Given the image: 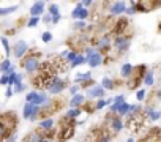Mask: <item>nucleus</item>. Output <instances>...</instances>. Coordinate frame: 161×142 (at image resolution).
Masks as SVG:
<instances>
[{
	"instance_id": "obj_35",
	"label": "nucleus",
	"mask_w": 161,
	"mask_h": 142,
	"mask_svg": "<svg viewBox=\"0 0 161 142\" xmlns=\"http://www.w3.org/2000/svg\"><path fill=\"white\" fill-rule=\"evenodd\" d=\"M41 40H43L44 43H51V41H52V33H51V32H44V33L41 35Z\"/></svg>"
},
{
	"instance_id": "obj_26",
	"label": "nucleus",
	"mask_w": 161,
	"mask_h": 142,
	"mask_svg": "<svg viewBox=\"0 0 161 142\" xmlns=\"http://www.w3.org/2000/svg\"><path fill=\"white\" fill-rule=\"evenodd\" d=\"M141 142H159V136H158V131H155V134H148L145 136Z\"/></svg>"
},
{
	"instance_id": "obj_40",
	"label": "nucleus",
	"mask_w": 161,
	"mask_h": 142,
	"mask_svg": "<svg viewBox=\"0 0 161 142\" xmlns=\"http://www.w3.org/2000/svg\"><path fill=\"white\" fill-rule=\"evenodd\" d=\"M117 24H119V25H117V30L120 32L122 29H125V27H126V24H128V21H126V19H120V21H119Z\"/></svg>"
},
{
	"instance_id": "obj_20",
	"label": "nucleus",
	"mask_w": 161,
	"mask_h": 142,
	"mask_svg": "<svg viewBox=\"0 0 161 142\" xmlns=\"http://www.w3.org/2000/svg\"><path fill=\"white\" fill-rule=\"evenodd\" d=\"M128 112H130V104H128L126 101L117 106V111H115L117 117H120V118H122V117H126V115H128Z\"/></svg>"
},
{
	"instance_id": "obj_7",
	"label": "nucleus",
	"mask_w": 161,
	"mask_h": 142,
	"mask_svg": "<svg viewBox=\"0 0 161 142\" xmlns=\"http://www.w3.org/2000/svg\"><path fill=\"white\" fill-rule=\"evenodd\" d=\"M71 18L73 19H77V21H86L89 18V10L82 8V5H80V2L76 5V8L71 11Z\"/></svg>"
},
{
	"instance_id": "obj_37",
	"label": "nucleus",
	"mask_w": 161,
	"mask_h": 142,
	"mask_svg": "<svg viewBox=\"0 0 161 142\" xmlns=\"http://www.w3.org/2000/svg\"><path fill=\"white\" fill-rule=\"evenodd\" d=\"M145 95H147V92H145L144 89H141V90H137V93H136V98H137L139 101H144V100H145Z\"/></svg>"
},
{
	"instance_id": "obj_31",
	"label": "nucleus",
	"mask_w": 161,
	"mask_h": 142,
	"mask_svg": "<svg viewBox=\"0 0 161 142\" xmlns=\"http://www.w3.org/2000/svg\"><path fill=\"white\" fill-rule=\"evenodd\" d=\"M36 95H38V92H36V90L29 92V93H27V96H25V101H27V103H33V101H35V98H36Z\"/></svg>"
},
{
	"instance_id": "obj_41",
	"label": "nucleus",
	"mask_w": 161,
	"mask_h": 142,
	"mask_svg": "<svg viewBox=\"0 0 161 142\" xmlns=\"http://www.w3.org/2000/svg\"><path fill=\"white\" fill-rule=\"evenodd\" d=\"M111 140H112V137H111L109 134H103L101 137H98L97 142H111Z\"/></svg>"
},
{
	"instance_id": "obj_1",
	"label": "nucleus",
	"mask_w": 161,
	"mask_h": 142,
	"mask_svg": "<svg viewBox=\"0 0 161 142\" xmlns=\"http://www.w3.org/2000/svg\"><path fill=\"white\" fill-rule=\"evenodd\" d=\"M22 68L27 74H35L40 71V58L36 55H29L22 62Z\"/></svg>"
},
{
	"instance_id": "obj_50",
	"label": "nucleus",
	"mask_w": 161,
	"mask_h": 142,
	"mask_svg": "<svg viewBox=\"0 0 161 142\" xmlns=\"http://www.w3.org/2000/svg\"><path fill=\"white\" fill-rule=\"evenodd\" d=\"M66 54H68V51H63V52L60 54V57H62V58H65V57H66Z\"/></svg>"
},
{
	"instance_id": "obj_45",
	"label": "nucleus",
	"mask_w": 161,
	"mask_h": 142,
	"mask_svg": "<svg viewBox=\"0 0 161 142\" xmlns=\"http://www.w3.org/2000/svg\"><path fill=\"white\" fill-rule=\"evenodd\" d=\"M77 92H79V85H71V87H69V93H71V95H76Z\"/></svg>"
},
{
	"instance_id": "obj_30",
	"label": "nucleus",
	"mask_w": 161,
	"mask_h": 142,
	"mask_svg": "<svg viewBox=\"0 0 161 142\" xmlns=\"http://www.w3.org/2000/svg\"><path fill=\"white\" fill-rule=\"evenodd\" d=\"M18 7H10V8H0V16H7V14H11L13 11H16Z\"/></svg>"
},
{
	"instance_id": "obj_46",
	"label": "nucleus",
	"mask_w": 161,
	"mask_h": 142,
	"mask_svg": "<svg viewBox=\"0 0 161 142\" xmlns=\"http://www.w3.org/2000/svg\"><path fill=\"white\" fill-rule=\"evenodd\" d=\"M60 19H62V14H58V16H54V18H51V24H57Z\"/></svg>"
},
{
	"instance_id": "obj_29",
	"label": "nucleus",
	"mask_w": 161,
	"mask_h": 142,
	"mask_svg": "<svg viewBox=\"0 0 161 142\" xmlns=\"http://www.w3.org/2000/svg\"><path fill=\"white\" fill-rule=\"evenodd\" d=\"M82 63H86V60H84V55H77L69 65H71V68H76V66H79V65H82Z\"/></svg>"
},
{
	"instance_id": "obj_49",
	"label": "nucleus",
	"mask_w": 161,
	"mask_h": 142,
	"mask_svg": "<svg viewBox=\"0 0 161 142\" xmlns=\"http://www.w3.org/2000/svg\"><path fill=\"white\" fill-rule=\"evenodd\" d=\"M44 21H46V22H49V24H51V16H49V14H46V16H44Z\"/></svg>"
},
{
	"instance_id": "obj_16",
	"label": "nucleus",
	"mask_w": 161,
	"mask_h": 142,
	"mask_svg": "<svg viewBox=\"0 0 161 142\" xmlns=\"http://www.w3.org/2000/svg\"><path fill=\"white\" fill-rule=\"evenodd\" d=\"M120 73H122V78L130 79V78H133L134 68H133V65H131V63H123V65H122V68H120Z\"/></svg>"
},
{
	"instance_id": "obj_13",
	"label": "nucleus",
	"mask_w": 161,
	"mask_h": 142,
	"mask_svg": "<svg viewBox=\"0 0 161 142\" xmlns=\"http://www.w3.org/2000/svg\"><path fill=\"white\" fill-rule=\"evenodd\" d=\"M104 93H106V90H103L101 85H93V87H90L87 90V96L89 98H100L101 100L104 96Z\"/></svg>"
},
{
	"instance_id": "obj_6",
	"label": "nucleus",
	"mask_w": 161,
	"mask_h": 142,
	"mask_svg": "<svg viewBox=\"0 0 161 142\" xmlns=\"http://www.w3.org/2000/svg\"><path fill=\"white\" fill-rule=\"evenodd\" d=\"M27 51H29V44H27L25 41H18V43L11 47V52H13V55H14L16 58H22V57L27 54Z\"/></svg>"
},
{
	"instance_id": "obj_47",
	"label": "nucleus",
	"mask_w": 161,
	"mask_h": 142,
	"mask_svg": "<svg viewBox=\"0 0 161 142\" xmlns=\"http://www.w3.org/2000/svg\"><path fill=\"white\" fill-rule=\"evenodd\" d=\"M13 93H14V92H13V89H11V87H8V89H7V92H5V96H7V98H11V96H13Z\"/></svg>"
},
{
	"instance_id": "obj_32",
	"label": "nucleus",
	"mask_w": 161,
	"mask_h": 142,
	"mask_svg": "<svg viewBox=\"0 0 161 142\" xmlns=\"http://www.w3.org/2000/svg\"><path fill=\"white\" fill-rule=\"evenodd\" d=\"M77 55H79V54H77L76 51H71V52H68V54H66V57H65V60H66L68 63H71V62H73V60H74V58H76Z\"/></svg>"
},
{
	"instance_id": "obj_11",
	"label": "nucleus",
	"mask_w": 161,
	"mask_h": 142,
	"mask_svg": "<svg viewBox=\"0 0 161 142\" xmlns=\"http://www.w3.org/2000/svg\"><path fill=\"white\" fill-rule=\"evenodd\" d=\"M125 10H126V3H125V2H114V3L109 7V13H111L112 16L122 14V13H125Z\"/></svg>"
},
{
	"instance_id": "obj_39",
	"label": "nucleus",
	"mask_w": 161,
	"mask_h": 142,
	"mask_svg": "<svg viewBox=\"0 0 161 142\" xmlns=\"http://www.w3.org/2000/svg\"><path fill=\"white\" fill-rule=\"evenodd\" d=\"M125 13H126V14H130V16L136 13V5H134V2L131 3V7H126V10H125Z\"/></svg>"
},
{
	"instance_id": "obj_43",
	"label": "nucleus",
	"mask_w": 161,
	"mask_h": 142,
	"mask_svg": "<svg viewBox=\"0 0 161 142\" xmlns=\"http://www.w3.org/2000/svg\"><path fill=\"white\" fill-rule=\"evenodd\" d=\"M106 104H108V103H106V100H98V101H97V104H95V109H103Z\"/></svg>"
},
{
	"instance_id": "obj_5",
	"label": "nucleus",
	"mask_w": 161,
	"mask_h": 142,
	"mask_svg": "<svg viewBox=\"0 0 161 142\" xmlns=\"http://www.w3.org/2000/svg\"><path fill=\"white\" fill-rule=\"evenodd\" d=\"M8 118H10V115H2L0 117V140H2L3 137H7L8 136V133L13 129V126L14 125H11L10 122H8Z\"/></svg>"
},
{
	"instance_id": "obj_4",
	"label": "nucleus",
	"mask_w": 161,
	"mask_h": 142,
	"mask_svg": "<svg viewBox=\"0 0 161 142\" xmlns=\"http://www.w3.org/2000/svg\"><path fill=\"white\" fill-rule=\"evenodd\" d=\"M65 85H66V84H65L63 79H60V78H54V79L49 82V85H47L46 89H47V92H49L51 95H57V93L63 92Z\"/></svg>"
},
{
	"instance_id": "obj_14",
	"label": "nucleus",
	"mask_w": 161,
	"mask_h": 142,
	"mask_svg": "<svg viewBox=\"0 0 161 142\" xmlns=\"http://www.w3.org/2000/svg\"><path fill=\"white\" fill-rule=\"evenodd\" d=\"M86 103V96L84 95H80V93H76V95H73V98L69 100V106L73 107V109H76V107H80Z\"/></svg>"
},
{
	"instance_id": "obj_9",
	"label": "nucleus",
	"mask_w": 161,
	"mask_h": 142,
	"mask_svg": "<svg viewBox=\"0 0 161 142\" xmlns=\"http://www.w3.org/2000/svg\"><path fill=\"white\" fill-rule=\"evenodd\" d=\"M111 43H112V40H111L109 35H103V36H100L98 41H97L98 52H100V51H109V49H111Z\"/></svg>"
},
{
	"instance_id": "obj_23",
	"label": "nucleus",
	"mask_w": 161,
	"mask_h": 142,
	"mask_svg": "<svg viewBox=\"0 0 161 142\" xmlns=\"http://www.w3.org/2000/svg\"><path fill=\"white\" fill-rule=\"evenodd\" d=\"M153 71L150 69V71H145L144 73V76H142V81H144V84L145 85H148V87H152L153 84H155V78H153Z\"/></svg>"
},
{
	"instance_id": "obj_2",
	"label": "nucleus",
	"mask_w": 161,
	"mask_h": 142,
	"mask_svg": "<svg viewBox=\"0 0 161 142\" xmlns=\"http://www.w3.org/2000/svg\"><path fill=\"white\" fill-rule=\"evenodd\" d=\"M130 44H131V38L126 36V35H119L115 40H114V47L119 51V52H125L130 49Z\"/></svg>"
},
{
	"instance_id": "obj_34",
	"label": "nucleus",
	"mask_w": 161,
	"mask_h": 142,
	"mask_svg": "<svg viewBox=\"0 0 161 142\" xmlns=\"http://www.w3.org/2000/svg\"><path fill=\"white\" fill-rule=\"evenodd\" d=\"M38 22H40V18H30L29 19V22H27V27H36L38 25Z\"/></svg>"
},
{
	"instance_id": "obj_28",
	"label": "nucleus",
	"mask_w": 161,
	"mask_h": 142,
	"mask_svg": "<svg viewBox=\"0 0 161 142\" xmlns=\"http://www.w3.org/2000/svg\"><path fill=\"white\" fill-rule=\"evenodd\" d=\"M47 14H49L51 18H54V16H58V14H60V10H58V7H57L55 3L49 5V11H47Z\"/></svg>"
},
{
	"instance_id": "obj_3",
	"label": "nucleus",
	"mask_w": 161,
	"mask_h": 142,
	"mask_svg": "<svg viewBox=\"0 0 161 142\" xmlns=\"http://www.w3.org/2000/svg\"><path fill=\"white\" fill-rule=\"evenodd\" d=\"M74 82L76 84H82V87H89V85H93V78H92V71H86V73H77L76 78H74Z\"/></svg>"
},
{
	"instance_id": "obj_36",
	"label": "nucleus",
	"mask_w": 161,
	"mask_h": 142,
	"mask_svg": "<svg viewBox=\"0 0 161 142\" xmlns=\"http://www.w3.org/2000/svg\"><path fill=\"white\" fill-rule=\"evenodd\" d=\"M125 103V95H117L115 98H112V104H122Z\"/></svg>"
},
{
	"instance_id": "obj_21",
	"label": "nucleus",
	"mask_w": 161,
	"mask_h": 142,
	"mask_svg": "<svg viewBox=\"0 0 161 142\" xmlns=\"http://www.w3.org/2000/svg\"><path fill=\"white\" fill-rule=\"evenodd\" d=\"M52 128H54V120L52 118H44V120L40 122V129L43 133H49Z\"/></svg>"
},
{
	"instance_id": "obj_51",
	"label": "nucleus",
	"mask_w": 161,
	"mask_h": 142,
	"mask_svg": "<svg viewBox=\"0 0 161 142\" xmlns=\"http://www.w3.org/2000/svg\"><path fill=\"white\" fill-rule=\"evenodd\" d=\"M43 142H54V140H52V139H49V137H44V139H43Z\"/></svg>"
},
{
	"instance_id": "obj_15",
	"label": "nucleus",
	"mask_w": 161,
	"mask_h": 142,
	"mask_svg": "<svg viewBox=\"0 0 161 142\" xmlns=\"http://www.w3.org/2000/svg\"><path fill=\"white\" fill-rule=\"evenodd\" d=\"M43 11H44V2H36V3H33L32 8H30L32 18H40V16L43 14Z\"/></svg>"
},
{
	"instance_id": "obj_18",
	"label": "nucleus",
	"mask_w": 161,
	"mask_h": 142,
	"mask_svg": "<svg viewBox=\"0 0 161 142\" xmlns=\"http://www.w3.org/2000/svg\"><path fill=\"white\" fill-rule=\"evenodd\" d=\"M145 111V115L152 120V122H156L159 117H161V112L158 111V109H155V107H152V106H148V107H145L144 109Z\"/></svg>"
},
{
	"instance_id": "obj_33",
	"label": "nucleus",
	"mask_w": 161,
	"mask_h": 142,
	"mask_svg": "<svg viewBox=\"0 0 161 142\" xmlns=\"http://www.w3.org/2000/svg\"><path fill=\"white\" fill-rule=\"evenodd\" d=\"M86 27H87L86 21H76V22H74V29H76V30H84Z\"/></svg>"
},
{
	"instance_id": "obj_38",
	"label": "nucleus",
	"mask_w": 161,
	"mask_h": 142,
	"mask_svg": "<svg viewBox=\"0 0 161 142\" xmlns=\"http://www.w3.org/2000/svg\"><path fill=\"white\" fill-rule=\"evenodd\" d=\"M95 52H97V49H95V47H89V49H87V52H86V57H84V60L87 62V60H89V58H90V57L95 54Z\"/></svg>"
},
{
	"instance_id": "obj_48",
	"label": "nucleus",
	"mask_w": 161,
	"mask_h": 142,
	"mask_svg": "<svg viewBox=\"0 0 161 142\" xmlns=\"http://www.w3.org/2000/svg\"><path fill=\"white\" fill-rule=\"evenodd\" d=\"M7 142H16V136H14V134H11V136L7 139Z\"/></svg>"
},
{
	"instance_id": "obj_17",
	"label": "nucleus",
	"mask_w": 161,
	"mask_h": 142,
	"mask_svg": "<svg viewBox=\"0 0 161 142\" xmlns=\"http://www.w3.org/2000/svg\"><path fill=\"white\" fill-rule=\"evenodd\" d=\"M44 137H46V136H44L41 131H33V133H30V134L24 139V142H43Z\"/></svg>"
},
{
	"instance_id": "obj_25",
	"label": "nucleus",
	"mask_w": 161,
	"mask_h": 142,
	"mask_svg": "<svg viewBox=\"0 0 161 142\" xmlns=\"http://www.w3.org/2000/svg\"><path fill=\"white\" fill-rule=\"evenodd\" d=\"M32 111H33V104H30V103H27V104L24 106V111H22V117H24L25 120H29V117H30V114H32Z\"/></svg>"
},
{
	"instance_id": "obj_19",
	"label": "nucleus",
	"mask_w": 161,
	"mask_h": 142,
	"mask_svg": "<svg viewBox=\"0 0 161 142\" xmlns=\"http://www.w3.org/2000/svg\"><path fill=\"white\" fill-rule=\"evenodd\" d=\"M10 71H14V65L7 58V60H3L2 63H0V73H2V74H8Z\"/></svg>"
},
{
	"instance_id": "obj_44",
	"label": "nucleus",
	"mask_w": 161,
	"mask_h": 142,
	"mask_svg": "<svg viewBox=\"0 0 161 142\" xmlns=\"http://www.w3.org/2000/svg\"><path fill=\"white\" fill-rule=\"evenodd\" d=\"M0 84H2V85H8V74H2V76H0Z\"/></svg>"
},
{
	"instance_id": "obj_24",
	"label": "nucleus",
	"mask_w": 161,
	"mask_h": 142,
	"mask_svg": "<svg viewBox=\"0 0 161 142\" xmlns=\"http://www.w3.org/2000/svg\"><path fill=\"white\" fill-rule=\"evenodd\" d=\"M100 85H101L103 90H112V89H115V82L111 78H103V81H101Z\"/></svg>"
},
{
	"instance_id": "obj_8",
	"label": "nucleus",
	"mask_w": 161,
	"mask_h": 142,
	"mask_svg": "<svg viewBox=\"0 0 161 142\" xmlns=\"http://www.w3.org/2000/svg\"><path fill=\"white\" fill-rule=\"evenodd\" d=\"M108 125H109L112 133H120L123 129V120L120 117H117V115H111L108 118Z\"/></svg>"
},
{
	"instance_id": "obj_12",
	"label": "nucleus",
	"mask_w": 161,
	"mask_h": 142,
	"mask_svg": "<svg viewBox=\"0 0 161 142\" xmlns=\"http://www.w3.org/2000/svg\"><path fill=\"white\" fill-rule=\"evenodd\" d=\"M103 60H104L103 54L97 51V52H95V54H93V55H92V57H90V58L86 62V63H89V66H90V68H97V66L103 65Z\"/></svg>"
},
{
	"instance_id": "obj_52",
	"label": "nucleus",
	"mask_w": 161,
	"mask_h": 142,
	"mask_svg": "<svg viewBox=\"0 0 161 142\" xmlns=\"http://www.w3.org/2000/svg\"><path fill=\"white\" fill-rule=\"evenodd\" d=\"M126 142H134V137H130V139H128Z\"/></svg>"
},
{
	"instance_id": "obj_10",
	"label": "nucleus",
	"mask_w": 161,
	"mask_h": 142,
	"mask_svg": "<svg viewBox=\"0 0 161 142\" xmlns=\"http://www.w3.org/2000/svg\"><path fill=\"white\" fill-rule=\"evenodd\" d=\"M73 133H74V122H73L71 125L63 126V128L58 131V139H60V140H66V139H69V137L73 136Z\"/></svg>"
},
{
	"instance_id": "obj_22",
	"label": "nucleus",
	"mask_w": 161,
	"mask_h": 142,
	"mask_svg": "<svg viewBox=\"0 0 161 142\" xmlns=\"http://www.w3.org/2000/svg\"><path fill=\"white\" fill-rule=\"evenodd\" d=\"M82 112H84V111L80 109V107H76V109L69 107V109L66 111V115H65V117H66L68 120H74V118H77V117H79L80 114H82Z\"/></svg>"
},
{
	"instance_id": "obj_27",
	"label": "nucleus",
	"mask_w": 161,
	"mask_h": 142,
	"mask_svg": "<svg viewBox=\"0 0 161 142\" xmlns=\"http://www.w3.org/2000/svg\"><path fill=\"white\" fill-rule=\"evenodd\" d=\"M0 43H2L3 47H5V54L10 57V54H11V46H10V43H8V38H7V36H2V38H0Z\"/></svg>"
},
{
	"instance_id": "obj_42",
	"label": "nucleus",
	"mask_w": 161,
	"mask_h": 142,
	"mask_svg": "<svg viewBox=\"0 0 161 142\" xmlns=\"http://www.w3.org/2000/svg\"><path fill=\"white\" fill-rule=\"evenodd\" d=\"M24 89H25V85H24L22 82H21V84H14V90H13V92H16V93H21Z\"/></svg>"
}]
</instances>
